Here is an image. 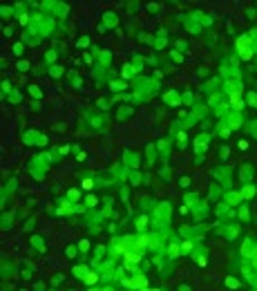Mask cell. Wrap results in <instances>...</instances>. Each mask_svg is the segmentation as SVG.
Listing matches in <instances>:
<instances>
[{"label":"cell","mask_w":257,"mask_h":291,"mask_svg":"<svg viewBox=\"0 0 257 291\" xmlns=\"http://www.w3.org/2000/svg\"><path fill=\"white\" fill-rule=\"evenodd\" d=\"M85 202H87V206H94V204H96V199H94V197H87Z\"/></svg>","instance_id":"4fadbf2b"},{"label":"cell","mask_w":257,"mask_h":291,"mask_svg":"<svg viewBox=\"0 0 257 291\" xmlns=\"http://www.w3.org/2000/svg\"><path fill=\"white\" fill-rule=\"evenodd\" d=\"M226 284H228V287H232V289H235V287H237V280H235V278H228V280H226Z\"/></svg>","instance_id":"30bf717a"},{"label":"cell","mask_w":257,"mask_h":291,"mask_svg":"<svg viewBox=\"0 0 257 291\" xmlns=\"http://www.w3.org/2000/svg\"><path fill=\"white\" fill-rule=\"evenodd\" d=\"M177 253H179V246H177V244H172V246H170V255H177Z\"/></svg>","instance_id":"8fae6325"},{"label":"cell","mask_w":257,"mask_h":291,"mask_svg":"<svg viewBox=\"0 0 257 291\" xmlns=\"http://www.w3.org/2000/svg\"><path fill=\"white\" fill-rule=\"evenodd\" d=\"M83 188H85V190L92 188V179H85V181H83Z\"/></svg>","instance_id":"7c38bea8"},{"label":"cell","mask_w":257,"mask_h":291,"mask_svg":"<svg viewBox=\"0 0 257 291\" xmlns=\"http://www.w3.org/2000/svg\"><path fill=\"white\" fill-rule=\"evenodd\" d=\"M237 51H239L244 58H250V47H248V38H246V36H241L239 40H237Z\"/></svg>","instance_id":"6da1fadb"},{"label":"cell","mask_w":257,"mask_h":291,"mask_svg":"<svg viewBox=\"0 0 257 291\" xmlns=\"http://www.w3.org/2000/svg\"><path fill=\"white\" fill-rule=\"evenodd\" d=\"M255 266H257V253H255Z\"/></svg>","instance_id":"2e32d148"},{"label":"cell","mask_w":257,"mask_h":291,"mask_svg":"<svg viewBox=\"0 0 257 291\" xmlns=\"http://www.w3.org/2000/svg\"><path fill=\"white\" fill-rule=\"evenodd\" d=\"M132 72H134V69H132V65H125V67H123V76L130 78V76H132Z\"/></svg>","instance_id":"5b68a950"},{"label":"cell","mask_w":257,"mask_h":291,"mask_svg":"<svg viewBox=\"0 0 257 291\" xmlns=\"http://www.w3.org/2000/svg\"><path fill=\"white\" fill-rule=\"evenodd\" d=\"M96 280H98V275H96V273H87V275H85V282H87V284H94Z\"/></svg>","instance_id":"277c9868"},{"label":"cell","mask_w":257,"mask_h":291,"mask_svg":"<svg viewBox=\"0 0 257 291\" xmlns=\"http://www.w3.org/2000/svg\"><path fill=\"white\" fill-rule=\"evenodd\" d=\"M69 199H78V193H76V190H69Z\"/></svg>","instance_id":"5bb4252c"},{"label":"cell","mask_w":257,"mask_h":291,"mask_svg":"<svg viewBox=\"0 0 257 291\" xmlns=\"http://www.w3.org/2000/svg\"><path fill=\"white\" fill-rule=\"evenodd\" d=\"M74 273L81 275V278H85V275H87V269H83V266H76V269H74Z\"/></svg>","instance_id":"8992f818"},{"label":"cell","mask_w":257,"mask_h":291,"mask_svg":"<svg viewBox=\"0 0 257 291\" xmlns=\"http://www.w3.org/2000/svg\"><path fill=\"white\" fill-rule=\"evenodd\" d=\"M159 215L165 220V215H168V204H161V206H159Z\"/></svg>","instance_id":"52a82bcc"},{"label":"cell","mask_w":257,"mask_h":291,"mask_svg":"<svg viewBox=\"0 0 257 291\" xmlns=\"http://www.w3.org/2000/svg\"><path fill=\"white\" fill-rule=\"evenodd\" d=\"M143 291H150V289H143Z\"/></svg>","instance_id":"e0dca14e"},{"label":"cell","mask_w":257,"mask_h":291,"mask_svg":"<svg viewBox=\"0 0 257 291\" xmlns=\"http://www.w3.org/2000/svg\"><path fill=\"white\" fill-rule=\"evenodd\" d=\"M146 224H148V220H146V217H141V220L137 222V229H139V231H143V229H146Z\"/></svg>","instance_id":"ba28073f"},{"label":"cell","mask_w":257,"mask_h":291,"mask_svg":"<svg viewBox=\"0 0 257 291\" xmlns=\"http://www.w3.org/2000/svg\"><path fill=\"white\" fill-rule=\"evenodd\" d=\"M253 193H255L253 186H246V188H244V197H253Z\"/></svg>","instance_id":"9c48e42d"},{"label":"cell","mask_w":257,"mask_h":291,"mask_svg":"<svg viewBox=\"0 0 257 291\" xmlns=\"http://www.w3.org/2000/svg\"><path fill=\"white\" fill-rule=\"evenodd\" d=\"M148 280L143 278V275H134V280H132V287H139V289H146Z\"/></svg>","instance_id":"7a4b0ae2"},{"label":"cell","mask_w":257,"mask_h":291,"mask_svg":"<svg viewBox=\"0 0 257 291\" xmlns=\"http://www.w3.org/2000/svg\"><path fill=\"white\" fill-rule=\"evenodd\" d=\"M230 103H232V108H235V110H241V108H244V101L239 99V94H232Z\"/></svg>","instance_id":"3957f363"},{"label":"cell","mask_w":257,"mask_h":291,"mask_svg":"<svg viewBox=\"0 0 257 291\" xmlns=\"http://www.w3.org/2000/svg\"><path fill=\"white\" fill-rule=\"evenodd\" d=\"M248 101L253 103V105H257V96H255V94H250V99H248Z\"/></svg>","instance_id":"9a60e30c"}]
</instances>
